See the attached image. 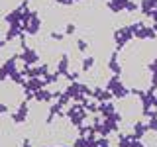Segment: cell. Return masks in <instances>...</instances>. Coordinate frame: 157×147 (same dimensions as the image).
<instances>
[{"instance_id": "6da1fadb", "label": "cell", "mask_w": 157, "mask_h": 147, "mask_svg": "<svg viewBox=\"0 0 157 147\" xmlns=\"http://www.w3.org/2000/svg\"><path fill=\"white\" fill-rule=\"evenodd\" d=\"M106 90L108 92H112V96L116 98V100H126V96L130 94V88L126 86V82L122 81V77H110L106 81Z\"/></svg>"}, {"instance_id": "7a4b0ae2", "label": "cell", "mask_w": 157, "mask_h": 147, "mask_svg": "<svg viewBox=\"0 0 157 147\" xmlns=\"http://www.w3.org/2000/svg\"><path fill=\"white\" fill-rule=\"evenodd\" d=\"M65 116H67L69 124H71L73 127H81V126H85L88 112L81 104H73V106H69V110L65 112Z\"/></svg>"}, {"instance_id": "3957f363", "label": "cell", "mask_w": 157, "mask_h": 147, "mask_svg": "<svg viewBox=\"0 0 157 147\" xmlns=\"http://www.w3.org/2000/svg\"><path fill=\"white\" fill-rule=\"evenodd\" d=\"M132 39H134V32H132L130 24H128V26L118 28V29H114V33H112V41H114V45H116V51L124 49L128 43L132 41Z\"/></svg>"}, {"instance_id": "277c9868", "label": "cell", "mask_w": 157, "mask_h": 147, "mask_svg": "<svg viewBox=\"0 0 157 147\" xmlns=\"http://www.w3.org/2000/svg\"><path fill=\"white\" fill-rule=\"evenodd\" d=\"M18 61H22L24 65H28V67H36L39 63V51L36 47H24L22 51L18 53Z\"/></svg>"}, {"instance_id": "5b68a950", "label": "cell", "mask_w": 157, "mask_h": 147, "mask_svg": "<svg viewBox=\"0 0 157 147\" xmlns=\"http://www.w3.org/2000/svg\"><path fill=\"white\" fill-rule=\"evenodd\" d=\"M28 116H29V102L24 98V100L20 102V106L12 112V122L14 124H24V122L28 120Z\"/></svg>"}, {"instance_id": "8992f818", "label": "cell", "mask_w": 157, "mask_h": 147, "mask_svg": "<svg viewBox=\"0 0 157 147\" xmlns=\"http://www.w3.org/2000/svg\"><path fill=\"white\" fill-rule=\"evenodd\" d=\"M45 88V81L43 78H28L26 82H24V94H36V92L43 90Z\"/></svg>"}, {"instance_id": "52a82bcc", "label": "cell", "mask_w": 157, "mask_h": 147, "mask_svg": "<svg viewBox=\"0 0 157 147\" xmlns=\"http://www.w3.org/2000/svg\"><path fill=\"white\" fill-rule=\"evenodd\" d=\"M106 67H108V71H110V73H112L114 77H120V75H122V71H124V67H122L120 59H118V51L110 53V59H108Z\"/></svg>"}, {"instance_id": "ba28073f", "label": "cell", "mask_w": 157, "mask_h": 147, "mask_svg": "<svg viewBox=\"0 0 157 147\" xmlns=\"http://www.w3.org/2000/svg\"><path fill=\"white\" fill-rule=\"evenodd\" d=\"M128 2H130V0H108L106 6L112 14H120V12H126Z\"/></svg>"}, {"instance_id": "9c48e42d", "label": "cell", "mask_w": 157, "mask_h": 147, "mask_svg": "<svg viewBox=\"0 0 157 147\" xmlns=\"http://www.w3.org/2000/svg\"><path fill=\"white\" fill-rule=\"evenodd\" d=\"M53 98H55V94H53L51 90H47V88H43V90H39V92L33 94V100L41 102V104H47V102H51Z\"/></svg>"}, {"instance_id": "30bf717a", "label": "cell", "mask_w": 157, "mask_h": 147, "mask_svg": "<svg viewBox=\"0 0 157 147\" xmlns=\"http://www.w3.org/2000/svg\"><path fill=\"white\" fill-rule=\"evenodd\" d=\"M94 65H96L94 55H86L85 59H82V63H81V73H90V69Z\"/></svg>"}, {"instance_id": "8fae6325", "label": "cell", "mask_w": 157, "mask_h": 147, "mask_svg": "<svg viewBox=\"0 0 157 147\" xmlns=\"http://www.w3.org/2000/svg\"><path fill=\"white\" fill-rule=\"evenodd\" d=\"M130 145H132L130 134H118V143H116V147H130Z\"/></svg>"}, {"instance_id": "7c38bea8", "label": "cell", "mask_w": 157, "mask_h": 147, "mask_svg": "<svg viewBox=\"0 0 157 147\" xmlns=\"http://www.w3.org/2000/svg\"><path fill=\"white\" fill-rule=\"evenodd\" d=\"M90 147H112V143L108 137H98L94 143H90Z\"/></svg>"}, {"instance_id": "4fadbf2b", "label": "cell", "mask_w": 157, "mask_h": 147, "mask_svg": "<svg viewBox=\"0 0 157 147\" xmlns=\"http://www.w3.org/2000/svg\"><path fill=\"white\" fill-rule=\"evenodd\" d=\"M53 2L57 4V6H63V8H69L75 4V0H53Z\"/></svg>"}, {"instance_id": "5bb4252c", "label": "cell", "mask_w": 157, "mask_h": 147, "mask_svg": "<svg viewBox=\"0 0 157 147\" xmlns=\"http://www.w3.org/2000/svg\"><path fill=\"white\" fill-rule=\"evenodd\" d=\"M86 47H88V43L85 39H77V49L78 51H86Z\"/></svg>"}, {"instance_id": "9a60e30c", "label": "cell", "mask_w": 157, "mask_h": 147, "mask_svg": "<svg viewBox=\"0 0 157 147\" xmlns=\"http://www.w3.org/2000/svg\"><path fill=\"white\" fill-rule=\"evenodd\" d=\"M149 131H157V116L155 118H149Z\"/></svg>"}, {"instance_id": "2e32d148", "label": "cell", "mask_w": 157, "mask_h": 147, "mask_svg": "<svg viewBox=\"0 0 157 147\" xmlns=\"http://www.w3.org/2000/svg\"><path fill=\"white\" fill-rule=\"evenodd\" d=\"M77 32V26L75 24H67V28H65V36H71V33H75Z\"/></svg>"}, {"instance_id": "e0dca14e", "label": "cell", "mask_w": 157, "mask_h": 147, "mask_svg": "<svg viewBox=\"0 0 157 147\" xmlns=\"http://www.w3.org/2000/svg\"><path fill=\"white\" fill-rule=\"evenodd\" d=\"M130 147H147L145 143H144V141H132V145Z\"/></svg>"}, {"instance_id": "ac0fdd59", "label": "cell", "mask_w": 157, "mask_h": 147, "mask_svg": "<svg viewBox=\"0 0 157 147\" xmlns=\"http://www.w3.org/2000/svg\"><path fill=\"white\" fill-rule=\"evenodd\" d=\"M8 112V104H0V114H6Z\"/></svg>"}, {"instance_id": "d6986e66", "label": "cell", "mask_w": 157, "mask_h": 147, "mask_svg": "<svg viewBox=\"0 0 157 147\" xmlns=\"http://www.w3.org/2000/svg\"><path fill=\"white\" fill-rule=\"evenodd\" d=\"M6 45H8V41H6V39H4V37H2V39H0V51H2V49H4V47H6Z\"/></svg>"}, {"instance_id": "ffe728a7", "label": "cell", "mask_w": 157, "mask_h": 147, "mask_svg": "<svg viewBox=\"0 0 157 147\" xmlns=\"http://www.w3.org/2000/svg\"><path fill=\"white\" fill-rule=\"evenodd\" d=\"M22 147H32V141H29V139H24L22 141Z\"/></svg>"}, {"instance_id": "44dd1931", "label": "cell", "mask_w": 157, "mask_h": 147, "mask_svg": "<svg viewBox=\"0 0 157 147\" xmlns=\"http://www.w3.org/2000/svg\"><path fill=\"white\" fill-rule=\"evenodd\" d=\"M43 147H55V145H43Z\"/></svg>"}, {"instance_id": "7402d4cb", "label": "cell", "mask_w": 157, "mask_h": 147, "mask_svg": "<svg viewBox=\"0 0 157 147\" xmlns=\"http://www.w3.org/2000/svg\"><path fill=\"white\" fill-rule=\"evenodd\" d=\"M67 147H73V145H67Z\"/></svg>"}]
</instances>
